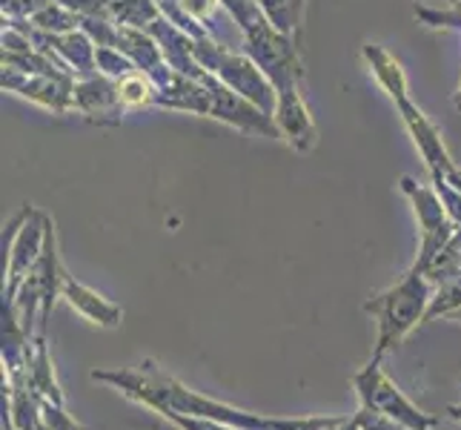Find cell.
Instances as JSON below:
<instances>
[{
    "label": "cell",
    "mask_w": 461,
    "mask_h": 430,
    "mask_svg": "<svg viewBox=\"0 0 461 430\" xmlns=\"http://www.w3.org/2000/svg\"><path fill=\"white\" fill-rule=\"evenodd\" d=\"M92 379L118 390L126 399L144 405L149 410L155 407H172L178 413L195 419H206L215 425H227L235 430H324L332 416H304V419H276L264 413H252L244 407H232L227 402H218L212 396H203L184 381L169 376L155 361H140L138 368H115V371H92Z\"/></svg>",
    "instance_id": "cell-1"
},
{
    "label": "cell",
    "mask_w": 461,
    "mask_h": 430,
    "mask_svg": "<svg viewBox=\"0 0 461 430\" xmlns=\"http://www.w3.org/2000/svg\"><path fill=\"white\" fill-rule=\"evenodd\" d=\"M430 281L424 273H419L416 267L410 273L393 284L390 290L373 296L364 310H367L378 322V339L373 347V359H384L395 344H402V339L410 330H416L430 310Z\"/></svg>",
    "instance_id": "cell-2"
},
{
    "label": "cell",
    "mask_w": 461,
    "mask_h": 430,
    "mask_svg": "<svg viewBox=\"0 0 461 430\" xmlns=\"http://www.w3.org/2000/svg\"><path fill=\"white\" fill-rule=\"evenodd\" d=\"M353 388L358 396V405H367V407L387 413L390 419L402 422L407 430H436L438 427V416H430V413H424L419 405H412L402 393V388L384 373L378 359H370V364H364V368L353 376Z\"/></svg>",
    "instance_id": "cell-3"
},
{
    "label": "cell",
    "mask_w": 461,
    "mask_h": 430,
    "mask_svg": "<svg viewBox=\"0 0 461 430\" xmlns=\"http://www.w3.org/2000/svg\"><path fill=\"white\" fill-rule=\"evenodd\" d=\"M26 388L32 393H38L43 402L63 405V390L58 385L55 364H52V356H50V347H46V336L32 339L29 361H26Z\"/></svg>",
    "instance_id": "cell-4"
},
{
    "label": "cell",
    "mask_w": 461,
    "mask_h": 430,
    "mask_svg": "<svg viewBox=\"0 0 461 430\" xmlns=\"http://www.w3.org/2000/svg\"><path fill=\"white\" fill-rule=\"evenodd\" d=\"M60 296L69 298V305L77 313H84L95 325H101V327H118L121 325V307L109 305L106 298H101L98 293H92L77 281H72L67 273H60Z\"/></svg>",
    "instance_id": "cell-5"
},
{
    "label": "cell",
    "mask_w": 461,
    "mask_h": 430,
    "mask_svg": "<svg viewBox=\"0 0 461 430\" xmlns=\"http://www.w3.org/2000/svg\"><path fill=\"white\" fill-rule=\"evenodd\" d=\"M4 419L14 430H38L43 425V399L26 385L4 381Z\"/></svg>",
    "instance_id": "cell-6"
},
{
    "label": "cell",
    "mask_w": 461,
    "mask_h": 430,
    "mask_svg": "<svg viewBox=\"0 0 461 430\" xmlns=\"http://www.w3.org/2000/svg\"><path fill=\"white\" fill-rule=\"evenodd\" d=\"M353 416H356L361 430H407L402 422H395V419L387 416V413L367 407V405H358V410L353 413Z\"/></svg>",
    "instance_id": "cell-7"
},
{
    "label": "cell",
    "mask_w": 461,
    "mask_h": 430,
    "mask_svg": "<svg viewBox=\"0 0 461 430\" xmlns=\"http://www.w3.org/2000/svg\"><path fill=\"white\" fill-rule=\"evenodd\" d=\"M158 416H164L169 425H175L178 430H224V425H215V422H206V419H195V416H186V413H178L167 405L155 407Z\"/></svg>",
    "instance_id": "cell-8"
},
{
    "label": "cell",
    "mask_w": 461,
    "mask_h": 430,
    "mask_svg": "<svg viewBox=\"0 0 461 430\" xmlns=\"http://www.w3.org/2000/svg\"><path fill=\"white\" fill-rule=\"evenodd\" d=\"M43 422L50 430H86L75 416H69L67 407L55 402H43Z\"/></svg>",
    "instance_id": "cell-9"
},
{
    "label": "cell",
    "mask_w": 461,
    "mask_h": 430,
    "mask_svg": "<svg viewBox=\"0 0 461 430\" xmlns=\"http://www.w3.org/2000/svg\"><path fill=\"white\" fill-rule=\"evenodd\" d=\"M121 98H123V101H130V104L144 101V92H140V81H130V84H123V89H121Z\"/></svg>",
    "instance_id": "cell-10"
},
{
    "label": "cell",
    "mask_w": 461,
    "mask_h": 430,
    "mask_svg": "<svg viewBox=\"0 0 461 430\" xmlns=\"http://www.w3.org/2000/svg\"><path fill=\"white\" fill-rule=\"evenodd\" d=\"M447 416H450L453 422H461V402H458V405H450V407H447Z\"/></svg>",
    "instance_id": "cell-11"
},
{
    "label": "cell",
    "mask_w": 461,
    "mask_h": 430,
    "mask_svg": "<svg viewBox=\"0 0 461 430\" xmlns=\"http://www.w3.org/2000/svg\"><path fill=\"white\" fill-rule=\"evenodd\" d=\"M4 430H14V427H12V425H9V422L4 419Z\"/></svg>",
    "instance_id": "cell-12"
},
{
    "label": "cell",
    "mask_w": 461,
    "mask_h": 430,
    "mask_svg": "<svg viewBox=\"0 0 461 430\" xmlns=\"http://www.w3.org/2000/svg\"><path fill=\"white\" fill-rule=\"evenodd\" d=\"M38 430H50V427H46V422H43V425H41V427H38Z\"/></svg>",
    "instance_id": "cell-13"
},
{
    "label": "cell",
    "mask_w": 461,
    "mask_h": 430,
    "mask_svg": "<svg viewBox=\"0 0 461 430\" xmlns=\"http://www.w3.org/2000/svg\"><path fill=\"white\" fill-rule=\"evenodd\" d=\"M458 322H461V313H458Z\"/></svg>",
    "instance_id": "cell-14"
}]
</instances>
